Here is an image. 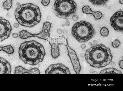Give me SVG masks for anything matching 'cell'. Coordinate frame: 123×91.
<instances>
[{
  "label": "cell",
  "instance_id": "cell-11",
  "mask_svg": "<svg viewBox=\"0 0 123 91\" xmlns=\"http://www.w3.org/2000/svg\"><path fill=\"white\" fill-rule=\"evenodd\" d=\"M51 26V23L46 21L43 25L42 30L39 33L35 34L34 37L48 40L50 37L49 31Z\"/></svg>",
  "mask_w": 123,
  "mask_h": 91
},
{
  "label": "cell",
  "instance_id": "cell-37",
  "mask_svg": "<svg viewBox=\"0 0 123 91\" xmlns=\"http://www.w3.org/2000/svg\"><path fill=\"white\" fill-rule=\"evenodd\" d=\"M88 45L90 46H92V43L91 42H89L88 43Z\"/></svg>",
  "mask_w": 123,
  "mask_h": 91
},
{
  "label": "cell",
  "instance_id": "cell-9",
  "mask_svg": "<svg viewBox=\"0 0 123 91\" xmlns=\"http://www.w3.org/2000/svg\"><path fill=\"white\" fill-rule=\"evenodd\" d=\"M46 74H70L68 68L61 63L52 64L46 69Z\"/></svg>",
  "mask_w": 123,
  "mask_h": 91
},
{
  "label": "cell",
  "instance_id": "cell-39",
  "mask_svg": "<svg viewBox=\"0 0 123 91\" xmlns=\"http://www.w3.org/2000/svg\"><path fill=\"white\" fill-rule=\"evenodd\" d=\"M65 25V24L64 23H63L62 24V26H63V27H64Z\"/></svg>",
  "mask_w": 123,
  "mask_h": 91
},
{
  "label": "cell",
  "instance_id": "cell-19",
  "mask_svg": "<svg viewBox=\"0 0 123 91\" xmlns=\"http://www.w3.org/2000/svg\"><path fill=\"white\" fill-rule=\"evenodd\" d=\"M100 33L102 36L107 37L109 34V30L106 27H103L100 29Z\"/></svg>",
  "mask_w": 123,
  "mask_h": 91
},
{
  "label": "cell",
  "instance_id": "cell-18",
  "mask_svg": "<svg viewBox=\"0 0 123 91\" xmlns=\"http://www.w3.org/2000/svg\"><path fill=\"white\" fill-rule=\"evenodd\" d=\"M12 0H6L4 1L3 4V8L5 9L9 10L12 7Z\"/></svg>",
  "mask_w": 123,
  "mask_h": 91
},
{
  "label": "cell",
  "instance_id": "cell-3",
  "mask_svg": "<svg viewBox=\"0 0 123 91\" xmlns=\"http://www.w3.org/2000/svg\"><path fill=\"white\" fill-rule=\"evenodd\" d=\"M85 59L91 66L100 68L109 65L113 56L110 49L102 44L92 46L85 54Z\"/></svg>",
  "mask_w": 123,
  "mask_h": 91
},
{
  "label": "cell",
  "instance_id": "cell-4",
  "mask_svg": "<svg viewBox=\"0 0 123 91\" xmlns=\"http://www.w3.org/2000/svg\"><path fill=\"white\" fill-rule=\"evenodd\" d=\"M71 34L79 42L87 41L93 38L95 30L92 25L89 23L81 21L75 23L71 29Z\"/></svg>",
  "mask_w": 123,
  "mask_h": 91
},
{
  "label": "cell",
  "instance_id": "cell-31",
  "mask_svg": "<svg viewBox=\"0 0 123 91\" xmlns=\"http://www.w3.org/2000/svg\"><path fill=\"white\" fill-rule=\"evenodd\" d=\"M14 26L16 28H18L19 26V24L18 23H15L13 24Z\"/></svg>",
  "mask_w": 123,
  "mask_h": 91
},
{
  "label": "cell",
  "instance_id": "cell-38",
  "mask_svg": "<svg viewBox=\"0 0 123 91\" xmlns=\"http://www.w3.org/2000/svg\"><path fill=\"white\" fill-rule=\"evenodd\" d=\"M119 2L120 3L122 4H123V0H119Z\"/></svg>",
  "mask_w": 123,
  "mask_h": 91
},
{
  "label": "cell",
  "instance_id": "cell-34",
  "mask_svg": "<svg viewBox=\"0 0 123 91\" xmlns=\"http://www.w3.org/2000/svg\"><path fill=\"white\" fill-rule=\"evenodd\" d=\"M93 42L94 45L97 44L98 43V41L96 40H94L93 41Z\"/></svg>",
  "mask_w": 123,
  "mask_h": 91
},
{
  "label": "cell",
  "instance_id": "cell-28",
  "mask_svg": "<svg viewBox=\"0 0 123 91\" xmlns=\"http://www.w3.org/2000/svg\"><path fill=\"white\" fill-rule=\"evenodd\" d=\"M65 24L67 26H68L69 25L70 23L68 20V19H66Z\"/></svg>",
  "mask_w": 123,
  "mask_h": 91
},
{
  "label": "cell",
  "instance_id": "cell-5",
  "mask_svg": "<svg viewBox=\"0 0 123 91\" xmlns=\"http://www.w3.org/2000/svg\"><path fill=\"white\" fill-rule=\"evenodd\" d=\"M52 8L57 17L67 19L76 12L77 5L73 0H54Z\"/></svg>",
  "mask_w": 123,
  "mask_h": 91
},
{
  "label": "cell",
  "instance_id": "cell-12",
  "mask_svg": "<svg viewBox=\"0 0 123 91\" xmlns=\"http://www.w3.org/2000/svg\"><path fill=\"white\" fill-rule=\"evenodd\" d=\"M11 71L10 63L5 58L0 57V74H10Z\"/></svg>",
  "mask_w": 123,
  "mask_h": 91
},
{
  "label": "cell",
  "instance_id": "cell-1",
  "mask_svg": "<svg viewBox=\"0 0 123 91\" xmlns=\"http://www.w3.org/2000/svg\"><path fill=\"white\" fill-rule=\"evenodd\" d=\"M18 52L21 60L25 64L32 65H36L42 62L45 55L43 46L34 40L22 43Z\"/></svg>",
  "mask_w": 123,
  "mask_h": 91
},
{
  "label": "cell",
  "instance_id": "cell-26",
  "mask_svg": "<svg viewBox=\"0 0 123 91\" xmlns=\"http://www.w3.org/2000/svg\"><path fill=\"white\" fill-rule=\"evenodd\" d=\"M12 37L14 38H16L18 37V35L17 33H14L12 34Z\"/></svg>",
  "mask_w": 123,
  "mask_h": 91
},
{
  "label": "cell",
  "instance_id": "cell-2",
  "mask_svg": "<svg viewBox=\"0 0 123 91\" xmlns=\"http://www.w3.org/2000/svg\"><path fill=\"white\" fill-rule=\"evenodd\" d=\"M14 15L20 24L29 28L39 23L42 17L39 7L30 3L18 6L15 11Z\"/></svg>",
  "mask_w": 123,
  "mask_h": 91
},
{
  "label": "cell",
  "instance_id": "cell-36",
  "mask_svg": "<svg viewBox=\"0 0 123 91\" xmlns=\"http://www.w3.org/2000/svg\"><path fill=\"white\" fill-rule=\"evenodd\" d=\"M89 71L90 73H93L94 71L92 69H90Z\"/></svg>",
  "mask_w": 123,
  "mask_h": 91
},
{
  "label": "cell",
  "instance_id": "cell-20",
  "mask_svg": "<svg viewBox=\"0 0 123 91\" xmlns=\"http://www.w3.org/2000/svg\"><path fill=\"white\" fill-rule=\"evenodd\" d=\"M82 12L86 14H92L93 11L88 6H84L82 7Z\"/></svg>",
  "mask_w": 123,
  "mask_h": 91
},
{
  "label": "cell",
  "instance_id": "cell-23",
  "mask_svg": "<svg viewBox=\"0 0 123 91\" xmlns=\"http://www.w3.org/2000/svg\"><path fill=\"white\" fill-rule=\"evenodd\" d=\"M50 0H42L41 3L44 6H48L49 4Z\"/></svg>",
  "mask_w": 123,
  "mask_h": 91
},
{
  "label": "cell",
  "instance_id": "cell-13",
  "mask_svg": "<svg viewBox=\"0 0 123 91\" xmlns=\"http://www.w3.org/2000/svg\"><path fill=\"white\" fill-rule=\"evenodd\" d=\"M39 74L40 72L37 68H35L30 69H25L23 67L19 66L15 68L14 70L15 74Z\"/></svg>",
  "mask_w": 123,
  "mask_h": 91
},
{
  "label": "cell",
  "instance_id": "cell-10",
  "mask_svg": "<svg viewBox=\"0 0 123 91\" xmlns=\"http://www.w3.org/2000/svg\"><path fill=\"white\" fill-rule=\"evenodd\" d=\"M66 46L74 69L76 74H79L81 70V66L75 52L69 46L68 41L66 43Z\"/></svg>",
  "mask_w": 123,
  "mask_h": 91
},
{
  "label": "cell",
  "instance_id": "cell-16",
  "mask_svg": "<svg viewBox=\"0 0 123 91\" xmlns=\"http://www.w3.org/2000/svg\"><path fill=\"white\" fill-rule=\"evenodd\" d=\"M2 51L9 54H12L14 52L13 47L11 45H8L3 47L0 46V51Z\"/></svg>",
  "mask_w": 123,
  "mask_h": 91
},
{
  "label": "cell",
  "instance_id": "cell-8",
  "mask_svg": "<svg viewBox=\"0 0 123 91\" xmlns=\"http://www.w3.org/2000/svg\"><path fill=\"white\" fill-rule=\"evenodd\" d=\"M12 30V27L9 22L0 17V41H3L8 38Z\"/></svg>",
  "mask_w": 123,
  "mask_h": 91
},
{
  "label": "cell",
  "instance_id": "cell-22",
  "mask_svg": "<svg viewBox=\"0 0 123 91\" xmlns=\"http://www.w3.org/2000/svg\"><path fill=\"white\" fill-rule=\"evenodd\" d=\"M121 44L120 42L118 39H116L113 41L111 43L112 46L114 48H117Z\"/></svg>",
  "mask_w": 123,
  "mask_h": 91
},
{
  "label": "cell",
  "instance_id": "cell-21",
  "mask_svg": "<svg viewBox=\"0 0 123 91\" xmlns=\"http://www.w3.org/2000/svg\"><path fill=\"white\" fill-rule=\"evenodd\" d=\"M92 14L95 18L97 20L100 19L103 16L102 14L99 11H93Z\"/></svg>",
  "mask_w": 123,
  "mask_h": 91
},
{
  "label": "cell",
  "instance_id": "cell-32",
  "mask_svg": "<svg viewBox=\"0 0 123 91\" xmlns=\"http://www.w3.org/2000/svg\"><path fill=\"white\" fill-rule=\"evenodd\" d=\"M62 33L64 34H66L68 33V31L66 29H64L62 30Z\"/></svg>",
  "mask_w": 123,
  "mask_h": 91
},
{
  "label": "cell",
  "instance_id": "cell-25",
  "mask_svg": "<svg viewBox=\"0 0 123 91\" xmlns=\"http://www.w3.org/2000/svg\"><path fill=\"white\" fill-rule=\"evenodd\" d=\"M72 18L73 21H76L78 19L79 17L77 15H74L72 17Z\"/></svg>",
  "mask_w": 123,
  "mask_h": 91
},
{
  "label": "cell",
  "instance_id": "cell-27",
  "mask_svg": "<svg viewBox=\"0 0 123 91\" xmlns=\"http://www.w3.org/2000/svg\"><path fill=\"white\" fill-rule=\"evenodd\" d=\"M57 33L59 34H61L62 33V30L61 29H58L56 30Z\"/></svg>",
  "mask_w": 123,
  "mask_h": 91
},
{
  "label": "cell",
  "instance_id": "cell-7",
  "mask_svg": "<svg viewBox=\"0 0 123 91\" xmlns=\"http://www.w3.org/2000/svg\"><path fill=\"white\" fill-rule=\"evenodd\" d=\"M111 25L116 31L123 33V11L120 10L115 12L110 19Z\"/></svg>",
  "mask_w": 123,
  "mask_h": 91
},
{
  "label": "cell",
  "instance_id": "cell-17",
  "mask_svg": "<svg viewBox=\"0 0 123 91\" xmlns=\"http://www.w3.org/2000/svg\"><path fill=\"white\" fill-rule=\"evenodd\" d=\"M93 5L96 6H104L108 0H89Z\"/></svg>",
  "mask_w": 123,
  "mask_h": 91
},
{
  "label": "cell",
  "instance_id": "cell-6",
  "mask_svg": "<svg viewBox=\"0 0 123 91\" xmlns=\"http://www.w3.org/2000/svg\"><path fill=\"white\" fill-rule=\"evenodd\" d=\"M66 39L63 35H62L50 37L47 40L51 47V54L53 58L56 59L59 56V46L64 42Z\"/></svg>",
  "mask_w": 123,
  "mask_h": 91
},
{
  "label": "cell",
  "instance_id": "cell-30",
  "mask_svg": "<svg viewBox=\"0 0 123 91\" xmlns=\"http://www.w3.org/2000/svg\"><path fill=\"white\" fill-rule=\"evenodd\" d=\"M86 46V45L84 44H81L80 45V47L82 49L85 48Z\"/></svg>",
  "mask_w": 123,
  "mask_h": 91
},
{
  "label": "cell",
  "instance_id": "cell-29",
  "mask_svg": "<svg viewBox=\"0 0 123 91\" xmlns=\"http://www.w3.org/2000/svg\"><path fill=\"white\" fill-rule=\"evenodd\" d=\"M110 63L111 66L113 67H115L116 65V64L114 61H111Z\"/></svg>",
  "mask_w": 123,
  "mask_h": 91
},
{
  "label": "cell",
  "instance_id": "cell-33",
  "mask_svg": "<svg viewBox=\"0 0 123 91\" xmlns=\"http://www.w3.org/2000/svg\"><path fill=\"white\" fill-rule=\"evenodd\" d=\"M46 18L48 20H49L51 19V17L49 15Z\"/></svg>",
  "mask_w": 123,
  "mask_h": 91
},
{
  "label": "cell",
  "instance_id": "cell-24",
  "mask_svg": "<svg viewBox=\"0 0 123 91\" xmlns=\"http://www.w3.org/2000/svg\"><path fill=\"white\" fill-rule=\"evenodd\" d=\"M118 64L120 68L122 69H123V60H120L118 62Z\"/></svg>",
  "mask_w": 123,
  "mask_h": 91
},
{
  "label": "cell",
  "instance_id": "cell-35",
  "mask_svg": "<svg viewBox=\"0 0 123 91\" xmlns=\"http://www.w3.org/2000/svg\"><path fill=\"white\" fill-rule=\"evenodd\" d=\"M80 57H85V54L84 53H81L80 54Z\"/></svg>",
  "mask_w": 123,
  "mask_h": 91
},
{
  "label": "cell",
  "instance_id": "cell-14",
  "mask_svg": "<svg viewBox=\"0 0 123 91\" xmlns=\"http://www.w3.org/2000/svg\"><path fill=\"white\" fill-rule=\"evenodd\" d=\"M100 74H122L120 70L114 68H109L101 70Z\"/></svg>",
  "mask_w": 123,
  "mask_h": 91
},
{
  "label": "cell",
  "instance_id": "cell-15",
  "mask_svg": "<svg viewBox=\"0 0 123 91\" xmlns=\"http://www.w3.org/2000/svg\"><path fill=\"white\" fill-rule=\"evenodd\" d=\"M34 34H32L24 30L20 31L18 34L19 38L22 39H26L31 37H34Z\"/></svg>",
  "mask_w": 123,
  "mask_h": 91
}]
</instances>
